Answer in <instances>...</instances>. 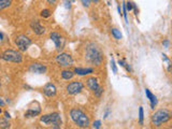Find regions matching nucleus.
I'll use <instances>...</instances> for the list:
<instances>
[{
  "instance_id": "nucleus-35",
  "label": "nucleus",
  "mask_w": 172,
  "mask_h": 129,
  "mask_svg": "<svg viewBox=\"0 0 172 129\" xmlns=\"http://www.w3.org/2000/svg\"><path fill=\"white\" fill-rule=\"evenodd\" d=\"M93 1H95V2H99V0H93Z\"/></svg>"
},
{
  "instance_id": "nucleus-26",
  "label": "nucleus",
  "mask_w": 172,
  "mask_h": 129,
  "mask_svg": "<svg viewBox=\"0 0 172 129\" xmlns=\"http://www.w3.org/2000/svg\"><path fill=\"white\" fill-rule=\"evenodd\" d=\"M125 6H126V10H128V11H131L134 9V3L131 2H125Z\"/></svg>"
},
{
  "instance_id": "nucleus-32",
  "label": "nucleus",
  "mask_w": 172,
  "mask_h": 129,
  "mask_svg": "<svg viewBox=\"0 0 172 129\" xmlns=\"http://www.w3.org/2000/svg\"><path fill=\"white\" fill-rule=\"evenodd\" d=\"M117 10H119V15H123V14H122V10H121V7H119H119H117Z\"/></svg>"
},
{
  "instance_id": "nucleus-13",
  "label": "nucleus",
  "mask_w": 172,
  "mask_h": 129,
  "mask_svg": "<svg viewBox=\"0 0 172 129\" xmlns=\"http://www.w3.org/2000/svg\"><path fill=\"white\" fill-rule=\"evenodd\" d=\"M87 86L90 88V90L93 91H96L97 89L100 87V85H99L98 83V80H97L96 78H90L87 80Z\"/></svg>"
},
{
  "instance_id": "nucleus-33",
  "label": "nucleus",
  "mask_w": 172,
  "mask_h": 129,
  "mask_svg": "<svg viewBox=\"0 0 172 129\" xmlns=\"http://www.w3.org/2000/svg\"><path fill=\"white\" fill-rule=\"evenodd\" d=\"M5 105V102H3L2 99H0V107H3Z\"/></svg>"
},
{
  "instance_id": "nucleus-38",
  "label": "nucleus",
  "mask_w": 172,
  "mask_h": 129,
  "mask_svg": "<svg viewBox=\"0 0 172 129\" xmlns=\"http://www.w3.org/2000/svg\"><path fill=\"white\" fill-rule=\"evenodd\" d=\"M71 1H74V0H71Z\"/></svg>"
},
{
  "instance_id": "nucleus-24",
  "label": "nucleus",
  "mask_w": 172,
  "mask_h": 129,
  "mask_svg": "<svg viewBox=\"0 0 172 129\" xmlns=\"http://www.w3.org/2000/svg\"><path fill=\"white\" fill-rule=\"evenodd\" d=\"M102 93H103V88L102 87H99L98 89H97L96 91H94V94H95V96H96V97H101V95H102Z\"/></svg>"
},
{
  "instance_id": "nucleus-28",
  "label": "nucleus",
  "mask_w": 172,
  "mask_h": 129,
  "mask_svg": "<svg viewBox=\"0 0 172 129\" xmlns=\"http://www.w3.org/2000/svg\"><path fill=\"white\" fill-rule=\"evenodd\" d=\"M100 126H101V122H100V120H96V122L94 123V127L96 129H99V128H100Z\"/></svg>"
},
{
  "instance_id": "nucleus-23",
  "label": "nucleus",
  "mask_w": 172,
  "mask_h": 129,
  "mask_svg": "<svg viewBox=\"0 0 172 129\" xmlns=\"http://www.w3.org/2000/svg\"><path fill=\"white\" fill-rule=\"evenodd\" d=\"M111 67H112V70H113L114 73H117V67H116V64H115L114 58H112L111 59Z\"/></svg>"
},
{
  "instance_id": "nucleus-16",
  "label": "nucleus",
  "mask_w": 172,
  "mask_h": 129,
  "mask_svg": "<svg viewBox=\"0 0 172 129\" xmlns=\"http://www.w3.org/2000/svg\"><path fill=\"white\" fill-rule=\"evenodd\" d=\"M74 76V72L70 71V70H64L63 72H61V76H63L64 80H70V79H72Z\"/></svg>"
},
{
  "instance_id": "nucleus-34",
  "label": "nucleus",
  "mask_w": 172,
  "mask_h": 129,
  "mask_svg": "<svg viewBox=\"0 0 172 129\" xmlns=\"http://www.w3.org/2000/svg\"><path fill=\"white\" fill-rule=\"evenodd\" d=\"M5 118H10V114L8 113V112H5Z\"/></svg>"
},
{
  "instance_id": "nucleus-11",
  "label": "nucleus",
  "mask_w": 172,
  "mask_h": 129,
  "mask_svg": "<svg viewBox=\"0 0 172 129\" xmlns=\"http://www.w3.org/2000/svg\"><path fill=\"white\" fill-rule=\"evenodd\" d=\"M30 27H31V29L34 30L35 34L39 35V36H41V35H43L45 32V28L40 24L39 20H32L30 23Z\"/></svg>"
},
{
  "instance_id": "nucleus-10",
  "label": "nucleus",
  "mask_w": 172,
  "mask_h": 129,
  "mask_svg": "<svg viewBox=\"0 0 172 129\" xmlns=\"http://www.w3.org/2000/svg\"><path fill=\"white\" fill-rule=\"evenodd\" d=\"M29 71H31L32 73L37 74H43L46 72V67L43 64H39V62H34L30 64Z\"/></svg>"
},
{
  "instance_id": "nucleus-5",
  "label": "nucleus",
  "mask_w": 172,
  "mask_h": 129,
  "mask_svg": "<svg viewBox=\"0 0 172 129\" xmlns=\"http://www.w3.org/2000/svg\"><path fill=\"white\" fill-rule=\"evenodd\" d=\"M41 123L43 124H53V126H60L61 125V120H60V115L59 113H51V114H46V115H43L40 118Z\"/></svg>"
},
{
  "instance_id": "nucleus-9",
  "label": "nucleus",
  "mask_w": 172,
  "mask_h": 129,
  "mask_svg": "<svg viewBox=\"0 0 172 129\" xmlns=\"http://www.w3.org/2000/svg\"><path fill=\"white\" fill-rule=\"evenodd\" d=\"M84 85L81 82H72L67 86V91L69 95H78L83 90Z\"/></svg>"
},
{
  "instance_id": "nucleus-2",
  "label": "nucleus",
  "mask_w": 172,
  "mask_h": 129,
  "mask_svg": "<svg viewBox=\"0 0 172 129\" xmlns=\"http://www.w3.org/2000/svg\"><path fill=\"white\" fill-rule=\"evenodd\" d=\"M70 116H71L72 120L80 128H88V126H90V118H88V116L82 110L72 109L70 111Z\"/></svg>"
},
{
  "instance_id": "nucleus-17",
  "label": "nucleus",
  "mask_w": 172,
  "mask_h": 129,
  "mask_svg": "<svg viewBox=\"0 0 172 129\" xmlns=\"http://www.w3.org/2000/svg\"><path fill=\"white\" fill-rule=\"evenodd\" d=\"M39 114H40V109H38L37 111H35V110H32V109H29L25 113V116H26V117H35V116L39 115Z\"/></svg>"
},
{
  "instance_id": "nucleus-25",
  "label": "nucleus",
  "mask_w": 172,
  "mask_h": 129,
  "mask_svg": "<svg viewBox=\"0 0 172 129\" xmlns=\"http://www.w3.org/2000/svg\"><path fill=\"white\" fill-rule=\"evenodd\" d=\"M64 6L66 9L70 10L71 9V0H64Z\"/></svg>"
},
{
  "instance_id": "nucleus-31",
  "label": "nucleus",
  "mask_w": 172,
  "mask_h": 129,
  "mask_svg": "<svg viewBox=\"0 0 172 129\" xmlns=\"http://www.w3.org/2000/svg\"><path fill=\"white\" fill-rule=\"evenodd\" d=\"M109 113H110V110H107V111H105V114H104V118H107V117H108Z\"/></svg>"
},
{
  "instance_id": "nucleus-20",
  "label": "nucleus",
  "mask_w": 172,
  "mask_h": 129,
  "mask_svg": "<svg viewBox=\"0 0 172 129\" xmlns=\"http://www.w3.org/2000/svg\"><path fill=\"white\" fill-rule=\"evenodd\" d=\"M9 127H10V123L8 122L7 120H5V118H1V120H0V128L8 129Z\"/></svg>"
},
{
  "instance_id": "nucleus-7",
  "label": "nucleus",
  "mask_w": 172,
  "mask_h": 129,
  "mask_svg": "<svg viewBox=\"0 0 172 129\" xmlns=\"http://www.w3.org/2000/svg\"><path fill=\"white\" fill-rule=\"evenodd\" d=\"M15 44L18 47V50L20 51H26L28 50V47L31 45V40L28 37H26L25 35H20L17 38L15 39Z\"/></svg>"
},
{
  "instance_id": "nucleus-3",
  "label": "nucleus",
  "mask_w": 172,
  "mask_h": 129,
  "mask_svg": "<svg viewBox=\"0 0 172 129\" xmlns=\"http://www.w3.org/2000/svg\"><path fill=\"white\" fill-rule=\"evenodd\" d=\"M1 58L5 61L10 62H16V64H20L23 61V55L17 51H14V50H7L2 53Z\"/></svg>"
},
{
  "instance_id": "nucleus-36",
  "label": "nucleus",
  "mask_w": 172,
  "mask_h": 129,
  "mask_svg": "<svg viewBox=\"0 0 172 129\" xmlns=\"http://www.w3.org/2000/svg\"><path fill=\"white\" fill-rule=\"evenodd\" d=\"M1 39H2V35L0 34V40H1Z\"/></svg>"
},
{
  "instance_id": "nucleus-8",
  "label": "nucleus",
  "mask_w": 172,
  "mask_h": 129,
  "mask_svg": "<svg viewBox=\"0 0 172 129\" xmlns=\"http://www.w3.org/2000/svg\"><path fill=\"white\" fill-rule=\"evenodd\" d=\"M49 38L55 43L56 49L58 50V51H61V50L64 49V46H65V39H64L60 35L57 34V32H51Z\"/></svg>"
},
{
  "instance_id": "nucleus-4",
  "label": "nucleus",
  "mask_w": 172,
  "mask_h": 129,
  "mask_svg": "<svg viewBox=\"0 0 172 129\" xmlns=\"http://www.w3.org/2000/svg\"><path fill=\"white\" fill-rule=\"evenodd\" d=\"M170 120V112L168 110H159L155 112L152 116V122L155 126H160L161 124L168 122Z\"/></svg>"
},
{
  "instance_id": "nucleus-30",
  "label": "nucleus",
  "mask_w": 172,
  "mask_h": 129,
  "mask_svg": "<svg viewBox=\"0 0 172 129\" xmlns=\"http://www.w3.org/2000/svg\"><path fill=\"white\" fill-rule=\"evenodd\" d=\"M46 1L49 3V5H55V3L57 2V0H46Z\"/></svg>"
},
{
  "instance_id": "nucleus-21",
  "label": "nucleus",
  "mask_w": 172,
  "mask_h": 129,
  "mask_svg": "<svg viewBox=\"0 0 172 129\" xmlns=\"http://www.w3.org/2000/svg\"><path fill=\"white\" fill-rule=\"evenodd\" d=\"M41 16H42V17H44V18L49 17V16H51V11H49V9H44L42 12H41Z\"/></svg>"
},
{
  "instance_id": "nucleus-15",
  "label": "nucleus",
  "mask_w": 172,
  "mask_h": 129,
  "mask_svg": "<svg viewBox=\"0 0 172 129\" xmlns=\"http://www.w3.org/2000/svg\"><path fill=\"white\" fill-rule=\"evenodd\" d=\"M145 94H146V97H148V98L150 99V101H151V107H152V109H155V105H157L156 96H155L154 94L151 93V90H150V89H148V88L145 89Z\"/></svg>"
},
{
  "instance_id": "nucleus-14",
  "label": "nucleus",
  "mask_w": 172,
  "mask_h": 129,
  "mask_svg": "<svg viewBox=\"0 0 172 129\" xmlns=\"http://www.w3.org/2000/svg\"><path fill=\"white\" fill-rule=\"evenodd\" d=\"M94 69L93 68H75L74 69V73L78 76H87L90 73H93Z\"/></svg>"
},
{
  "instance_id": "nucleus-27",
  "label": "nucleus",
  "mask_w": 172,
  "mask_h": 129,
  "mask_svg": "<svg viewBox=\"0 0 172 129\" xmlns=\"http://www.w3.org/2000/svg\"><path fill=\"white\" fill-rule=\"evenodd\" d=\"M81 1H82L83 6H84V7H86V8L90 7V2H92V0H81Z\"/></svg>"
},
{
  "instance_id": "nucleus-6",
  "label": "nucleus",
  "mask_w": 172,
  "mask_h": 129,
  "mask_svg": "<svg viewBox=\"0 0 172 129\" xmlns=\"http://www.w3.org/2000/svg\"><path fill=\"white\" fill-rule=\"evenodd\" d=\"M56 61L60 67H70L73 64V58L68 53H60L56 56Z\"/></svg>"
},
{
  "instance_id": "nucleus-12",
  "label": "nucleus",
  "mask_w": 172,
  "mask_h": 129,
  "mask_svg": "<svg viewBox=\"0 0 172 129\" xmlns=\"http://www.w3.org/2000/svg\"><path fill=\"white\" fill-rule=\"evenodd\" d=\"M43 91H44L45 96H47V97H54V96L56 95V87H55V85H54L53 83H47V84L44 86V89H43Z\"/></svg>"
},
{
  "instance_id": "nucleus-37",
  "label": "nucleus",
  "mask_w": 172,
  "mask_h": 129,
  "mask_svg": "<svg viewBox=\"0 0 172 129\" xmlns=\"http://www.w3.org/2000/svg\"><path fill=\"white\" fill-rule=\"evenodd\" d=\"M1 112H2V111H1V109H0V113H1Z\"/></svg>"
},
{
  "instance_id": "nucleus-18",
  "label": "nucleus",
  "mask_w": 172,
  "mask_h": 129,
  "mask_svg": "<svg viewBox=\"0 0 172 129\" xmlns=\"http://www.w3.org/2000/svg\"><path fill=\"white\" fill-rule=\"evenodd\" d=\"M11 3H12V0H0V10L10 7Z\"/></svg>"
},
{
  "instance_id": "nucleus-1",
  "label": "nucleus",
  "mask_w": 172,
  "mask_h": 129,
  "mask_svg": "<svg viewBox=\"0 0 172 129\" xmlns=\"http://www.w3.org/2000/svg\"><path fill=\"white\" fill-rule=\"evenodd\" d=\"M86 59L90 62H92V64H96V66H99L102 62L103 59L102 53L98 49V46L96 44H94V43H90L86 47Z\"/></svg>"
},
{
  "instance_id": "nucleus-39",
  "label": "nucleus",
  "mask_w": 172,
  "mask_h": 129,
  "mask_svg": "<svg viewBox=\"0 0 172 129\" xmlns=\"http://www.w3.org/2000/svg\"><path fill=\"white\" fill-rule=\"evenodd\" d=\"M0 85H1V83H0Z\"/></svg>"
},
{
  "instance_id": "nucleus-22",
  "label": "nucleus",
  "mask_w": 172,
  "mask_h": 129,
  "mask_svg": "<svg viewBox=\"0 0 172 129\" xmlns=\"http://www.w3.org/2000/svg\"><path fill=\"white\" fill-rule=\"evenodd\" d=\"M139 118H140V124L143 125V118H144V112H143V108L140 107L139 109Z\"/></svg>"
},
{
  "instance_id": "nucleus-19",
  "label": "nucleus",
  "mask_w": 172,
  "mask_h": 129,
  "mask_svg": "<svg viewBox=\"0 0 172 129\" xmlns=\"http://www.w3.org/2000/svg\"><path fill=\"white\" fill-rule=\"evenodd\" d=\"M111 32H112V35H113V36H114V38L117 39V40H121L122 37H123V36H122V34H121V31L117 30V29H115V28L112 29Z\"/></svg>"
},
{
  "instance_id": "nucleus-29",
  "label": "nucleus",
  "mask_w": 172,
  "mask_h": 129,
  "mask_svg": "<svg viewBox=\"0 0 172 129\" xmlns=\"http://www.w3.org/2000/svg\"><path fill=\"white\" fill-rule=\"evenodd\" d=\"M163 46L167 47V49H168V47H169V45H170L169 40H165V41H163Z\"/></svg>"
}]
</instances>
